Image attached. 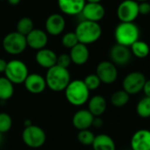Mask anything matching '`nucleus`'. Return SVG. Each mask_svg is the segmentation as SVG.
<instances>
[{
	"mask_svg": "<svg viewBox=\"0 0 150 150\" xmlns=\"http://www.w3.org/2000/svg\"><path fill=\"white\" fill-rule=\"evenodd\" d=\"M12 127L11 117L6 112H0V133L3 134L9 132Z\"/></svg>",
	"mask_w": 150,
	"mask_h": 150,
	"instance_id": "nucleus-30",
	"label": "nucleus"
},
{
	"mask_svg": "<svg viewBox=\"0 0 150 150\" xmlns=\"http://www.w3.org/2000/svg\"><path fill=\"white\" fill-rule=\"evenodd\" d=\"M69 56L71 62L78 66L85 64L90 57V51L87 47V45L78 43L70 49Z\"/></svg>",
	"mask_w": 150,
	"mask_h": 150,
	"instance_id": "nucleus-20",
	"label": "nucleus"
},
{
	"mask_svg": "<svg viewBox=\"0 0 150 150\" xmlns=\"http://www.w3.org/2000/svg\"><path fill=\"white\" fill-rule=\"evenodd\" d=\"M75 33L79 43L89 45L100 39L102 35V28L98 22L83 20L76 25Z\"/></svg>",
	"mask_w": 150,
	"mask_h": 150,
	"instance_id": "nucleus-3",
	"label": "nucleus"
},
{
	"mask_svg": "<svg viewBox=\"0 0 150 150\" xmlns=\"http://www.w3.org/2000/svg\"><path fill=\"white\" fill-rule=\"evenodd\" d=\"M107 107L106 99L100 95H95L88 101V110L94 117H101Z\"/></svg>",
	"mask_w": 150,
	"mask_h": 150,
	"instance_id": "nucleus-21",
	"label": "nucleus"
},
{
	"mask_svg": "<svg viewBox=\"0 0 150 150\" xmlns=\"http://www.w3.org/2000/svg\"><path fill=\"white\" fill-rule=\"evenodd\" d=\"M7 1H8V3H9L10 4H11V5H17V4H18L19 2H20V0H7Z\"/></svg>",
	"mask_w": 150,
	"mask_h": 150,
	"instance_id": "nucleus-37",
	"label": "nucleus"
},
{
	"mask_svg": "<svg viewBox=\"0 0 150 150\" xmlns=\"http://www.w3.org/2000/svg\"><path fill=\"white\" fill-rule=\"evenodd\" d=\"M65 19L62 15L54 13L48 16L46 20L45 27L48 34L52 36L60 35L65 29Z\"/></svg>",
	"mask_w": 150,
	"mask_h": 150,
	"instance_id": "nucleus-14",
	"label": "nucleus"
},
{
	"mask_svg": "<svg viewBox=\"0 0 150 150\" xmlns=\"http://www.w3.org/2000/svg\"><path fill=\"white\" fill-rule=\"evenodd\" d=\"M130 99V95L124 90H120L112 93L111 97V103L113 106L120 108L125 106Z\"/></svg>",
	"mask_w": 150,
	"mask_h": 150,
	"instance_id": "nucleus-25",
	"label": "nucleus"
},
{
	"mask_svg": "<svg viewBox=\"0 0 150 150\" xmlns=\"http://www.w3.org/2000/svg\"><path fill=\"white\" fill-rule=\"evenodd\" d=\"M64 92L67 101L74 106H82L90 99V91L80 79L70 81Z\"/></svg>",
	"mask_w": 150,
	"mask_h": 150,
	"instance_id": "nucleus-2",
	"label": "nucleus"
},
{
	"mask_svg": "<svg viewBox=\"0 0 150 150\" xmlns=\"http://www.w3.org/2000/svg\"><path fill=\"white\" fill-rule=\"evenodd\" d=\"M47 87L55 92L65 91L71 81L70 73L68 69L54 65L48 69L45 76Z\"/></svg>",
	"mask_w": 150,
	"mask_h": 150,
	"instance_id": "nucleus-1",
	"label": "nucleus"
},
{
	"mask_svg": "<svg viewBox=\"0 0 150 150\" xmlns=\"http://www.w3.org/2000/svg\"><path fill=\"white\" fill-rule=\"evenodd\" d=\"M95 136L96 135L89 129L81 130L77 134V141L83 146H91Z\"/></svg>",
	"mask_w": 150,
	"mask_h": 150,
	"instance_id": "nucleus-28",
	"label": "nucleus"
},
{
	"mask_svg": "<svg viewBox=\"0 0 150 150\" xmlns=\"http://www.w3.org/2000/svg\"><path fill=\"white\" fill-rule=\"evenodd\" d=\"M57 56L58 55L53 50L48 48H42L37 51L35 55V61L41 68L48 69L53 66L56 65Z\"/></svg>",
	"mask_w": 150,
	"mask_h": 150,
	"instance_id": "nucleus-18",
	"label": "nucleus"
},
{
	"mask_svg": "<svg viewBox=\"0 0 150 150\" xmlns=\"http://www.w3.org/2000/svg\"><path fill=\"white\" fill-rule=\"evenodd\" d=\"M142 91L144 92L145 94V97H148L150 98V79L147 80L145 84H144V87H143V90Z\"/></svg>",
	"mask_w": 150,
	"mask_h": 150,
	"instance_id": "nucleus-35",
	"label": "nucleus"
},
{
	"mask_svg": "<svg viewBox=\"0 0 150 150\" xmlns=\"http://www.w3.org/2000/svg\"><path fill=\"white\" fill-rule=\"evenodd\" d=\"M139 3L135 0H123L117 8V17L120 22H134L138 18Z\"/></svg>",
	"mask_w": 150,
	"mask_h": 150,
	"instance_id": "nucleus-9",
	"label": "nucleus"
},
{
	"mask_svg": "<svg viewBox=\"0 0 150 150\" xmlns=\"http://www.w3.org/2000/svg\"><path fill=\"white\" fill-rule=\"evenodd\" d=\"M91 146L93 150H116V145L113 139L106 134L96 135Z\"/></svg>",
	"mask_w": 150,
	"mask_h": 150,
	"instance_id": "nucleus-22",
	"label": "nucleus"
},
{
	"mask_svg": "<svg viewBox=\"0 0 150 150\" xmlns=\"http://www.w3.org/2000/svg\"><path fill=\"white\" fill-rule=\"evenodd\" d=\"M117 44L130 47L140 39V29L134 22H120L114 30Z\"/></svg>",
	"mask_w": 150,
	"mask_h": 150,
	"instance_id": "nucleus-4",
	"label": "nucleus"
},
{
	"mask_svg": "<svg viewBox=\"0 0 150 150\" xmlns=\"http://www.w3.org/2000/svg\"><path fill=\"white\" fill-rule=\"evenodd\" d=\"M85 20L93 22H99L105 15V10L100 3H89L86 2L82 12Z\"/></svg>",
	"mask_w": 150,
	"mask_h": 150,
	"instance_id": "nucleus-12",
	"label": "nucleus"
},
{
	"mask_svg": "<svg viewBox=\"0 0 150 150\" xmlns=\"http://www.w3.org/2000/svg\"><path fill=\"white\" fill-rule=\"evenodd\" d=\"M2 142H3V134L0 133V145L2 144Z\"/></svg>",
	"mask_w": 150,
	"mask_h": 150,
	"instance_id": "nucleus-39",
	"label": "nucleus"
},
{
	"mask_svg": "<svg viewBox=\"0 0 150 150\" xmlns=\"http://www.w3.org/2000/svg\"><path fill=\"white\" fill-rule=\"evenodd\" d=\"M131 53L134 56L139 58V59H143L146 58L150 53V47L149 44L143 40H138L135 41L131 47H130Z\"/></svg>",
	"mask_w": 150,
	"mask_h": 150,
	"instance_id": "nucleus-24",
	"label": "nucleus"
},
{
	"mask_svg": "<svg viewBox=\"0 0 150 150\" xmlns=\"http://www.w3.org/2000/svg\"><path fill=\"white\" fill-rule=\"evenodd\" d=\"M100 79L102 83L112 84L118 78V69L117 66L111 61L100 62L96 69L95 73Z\"/></svg>",
	"mask_w": 150,
	"mask_h": 150,
	"instance_id": "nucleus-10",
	"label": "nucleus"
},
{
	"mask_svg": "<svg viewBox=\"0 0 150 150\" xmlns=\"http://www.w3.org/2000/svg\"><path fill=\"white\" fill-rule=\"evenodd\" d=\"M102 0H86V2H89V3H100Z\"/></svg>",
	"mask_w": 150,
	"mask_h": 150,
	"instance_id": "nucleus-38",
	"label": "nucleus"
},
{
	"mask_svg": "<svg viewBox=\"0 0 150 150\" xmlns=\"http://www.w3.org/2000/svg\"><path fill=\"white\" fill-rule=\"evenodd\" d=\"M139 14L140 15H149L150 13V3L149 2H140L138 4Z\"/></svg>",
	"mask_w": 150,
	"mask_h": 150,
	"instance_id": "nucleus-33",
	"label": "nucleus"
},
{
	"mask_svg": "<svg viewBox=\"0 0 150 150\" xmlns=\"http://www.w3.org/2000/svg\"><path fill=\"white\" fill-rule=\"evenodd\" d=\"M24 85L25 90L32 94H40L47 88L45 77L37 73L29 74L24 82Z\"/></svg>",
	"mask_w": 150,
	"mask_h": 150,
	"instance_id": "nucleus-13",
	"label": "nucleus"
},
{
	"mask_svg": "<svg viewBox=\"0 0 150 150\" xmlns=\"http://www.w3.org/2000/svg\"><path fill=\"white\" fill-rule=\"evenodd\" d=\"M78 39L75 33V32H69L65 33L62 38V44L63 45V47L71 49L73 47H75L76 44H78Z\"/></svg>",
	"mask_w": 150,
	"mask_h": 150,
	"instance_id": "nucleus-31",
	"label": "nucleus"
},
{
	"mask_svg": "<svg viewBox=\"0 0 150 150\" xmlns=\"http://www.w3.org/2000/svg\"><path fill=\"white\" fill-rule=\"evenodd\" d=\"M104 125V121L101 119V117H94L93 122H92V127H96V128H100L102 127Z\"/></svg>",
	"mask_w": 150,
	"mask_h": 150,
	"instance_id": "nucleus-34",
	"label": "nucleus"
},
{
	"mask_svg": "<svg viewBox=\"0 0 150 150\" xmlns=\"http://www.w3.org/2000/svg\"><path fill=\"white\" fill-rule=\"evenodd\" d=\"M130 146L132 150H150V130L136 131L131 138Z\"/></svg>",
	"mask_w": 150,
	"mask_h": 150,
	"instance_id": "nucleus-17",
	"label": "nucleus"
},
{
	"mask_svg": "<svg viewBox=\"0 0 150 150\" xmlns=\"http://www.w3.org/2000/svg\"><path fill=\"white\" fill-rule=\"evenodd\" d=\"M94 116L89 112L88 109H81L75 112L72 118V124L78 131L89 129L92 127Z\"/></svg>",
	"mask_w": 150,
	"mask_h": 150,
	"instance_id": "nucleus-16",
	"label": "nucleus"
},
{
	"mask_svg": "<svg viewBox=\"0 0 150 150\" xmlns=\"http://www.w3.org/2000/svg\"><path fill=\"white\" fill-rule=\"evenodd\" d=\"M136 112L142 119L150 118V98L144 97L140 99L136 105Z\"/></svg>",
	"mask_w": 150,
	"mask_h": 150,
	"instance_id": "nucleus-26",
	"label": "nucleus"
},
{
	"mask_svg": "<svg viewBox=\"0 0 150 150\" xmlns=\"http://www.w3.org/2000/svg\"><path fill=\"white\" fill-rule=\"evenodd\" d=\"M135 1H137L138 3H140V2H149V0H135Z\"/></svg>",
	"mask_w": 150,
	"mask_h": 150,
	"instance_id": "nucleus-40",
	"label": "nucleus"
},
{
	"mask_svg": "<svg viewBox=\"0 0 150 150\" xmlns=\"http://www.w3.org/2000/svg\"><path fill=\"white\" fill-rule=\"evenodd\" d=\"M26 43L29 47L34 50L45 48L47 44V34L40 29H33L26 36Z\"/></svg>",
	"mask_w": 150,
	"mask_h": 150,
	"instance_id": "nucleus-15",
	"label": "nucleus"
},
{
	"mask_svg": "<svg viewBox=\"0 0 150 150\" xmlns=\"http://www.w3.org/2000/svg\"><path fill=\"white\" fill-rule=\"evenodd\" d=\"M23 142L31 149H38L44 145L46 142V134L44 130L35 125L25 127L22 132Z\"/></svg>",
	"mask_w": 150,
	"mask_h": 150,
	"instance_id": "nucleus-7",
	"label": "nucleus"
},
{
	"mask_svg": "<svg viewBox=\"0 0 150 150\" xmlns=\"http://www.w3.org/2000/svg\"><path fill=\"white\" fill-rule=\"evenodd\" d=\"M2 45L7 54L17 55L25 50L27 47L26 38L18 32H11L4 36Z\"/></svg>",
	"mask_w": 150,
	"mask_h": 150,
	"instance_id": "nucleus-6",
	"label": "nucleus"
},
{
	"mask_svg": "<svg viewBox=\"0 0 150 150\" xmlns=\"http://www.w3.org/2000/svg\"><path fill=\"white\" fill-rule=\"evenodd\" d=\"M147 79L143 73L140 71H133L127 74L122 82V87L130 96L135 95L143 90Z\"/></svg>",
	"mask_w": 150,
	"mask_h": 150,
	"instance_id": "nucleus-8",
	"label": "nucleus"
},
{
	"mask_svg": "<svg viewBox=\"0 0 150 150\" xmlns=\"http://www.w3.org/2000/svg\"><path fill=\"white\" fill-rule=\"evenodd\" d=\"M28 75V68L24 62L14 59L7 62L4 76L13 84L24 83Z\"/></svg>",
	"mask_w": 150,
	"mask_h": 150,
	"instance_id": "nucleus-5",
	"label": "nucleus"
},
{
	"mask_svg": "<svg viewBox=\"0 0 150 150\" xmlns=\"http://www.w3.org/2000/svg\"><path fill=\"white\" fill-rule=\"evenodd\" d=\"M33 30V22L28 17L21 18L17 24V32L20 34L26 36Z\"/></svg>",
	"mask_w": 150,
	"mask_h": 150,
	"instance_id": "nucleus-27",
	"label": "nucleus"
},
{
	"mask_svg": "<svg viewBox=\"0 0 150 150\" xmlns=\"http://www.w3.org/2000/svg\"><path fill=\"white\" fill-rule=\"evenodd\" d=\"M57 3L61 11L67 15L74 16L82 12L86 0H58Z\"/></svg>",
	"mask_w": 150,
	"mask_h": 150,
	"instance_id": "nucleus-19",
	"label": "nucleus"
},
{
	"mask_svg": "<svg viewBox=\"0 0 150 150\" xmlns=\"http://www.w3.org/2000/svg\"><path fill=\"white\" fill-rule=\"evenodd\" d=\"M71 59L69 54H62L60 55L57 56V62H56V65L68 69L69 67V65L71 64Z\"/></svg>",
	"mask_w": 150,
	"mask_h": 150,
	"instance_id": "nucleus-32",
	"label": "nucleus"
},
{
	"mask_svg": "<svg viewBox=\"0 0 150 150\" xmlns=\"http://www.w3.org/2000/svg\"><path fill=\"white\" fill-rule=\"evenodd\" d=\"M1 1H3V0H1Z\"/></svg>",
	"mask_w": 150,
	"mask_h": 150,
	"instance_id": "nucleus-41",
	"label": "nucleus"
},
{
	"mask_svg": "<svg viewBox=\"0 0 150 150\" xmlns=\"http://www.w3.org/2000/svg\"><path fill=\"white\" fill-rule=\"evenodd\" d=\"M132 55L130 47L117 43L110 49L111 62L116 66H125L128 64L132 59Z\"/></svg>",
	"mask_w": 150,
	"mask_h": 150,
	"instance_id": "nucleus-11",
	"label": "nucleus"
},
{
	"mask_svg": "<svg viewBox=\"0 0 150 150\" xmlns=\"http://www.w3.org/2000/svg\"><path fill=\"white\" fill-rule=\"evenodd\" d=\"M14 84L5 76H0V100L6 101L14 94Z\"/></svg>",
	"mask_w": 150,
	"mask_h": 150,
	"instance_id": "nucleus-23",
	"label": "nucleus"
},
{
	"mask_svg": "<svg viewBox=\"0 0 150 150\" xmlns=\"http://www.w3.org/2000/svg\"><path fill=\"white\" fill-rule=\"evenodd\" d=\"M83 81V83H85L86 87L89 89L90 91L98 89V87L102 83L100 79L98 78V76L96 74H90V75L86 76L85 78Z\"/></svg>",
	"mask_w": 150,
	"mask_h": 150,
	"instance_id": "nucleus-29",
	"label": "nucleus"
},
{
	"mask_svg": "<svg viewBox=\"0 0 150 150\" xmlns=\"http://www.w3.org/2000/svg\"><path fill=\"white\" fill-rule=\"evenodd\" d=\"M6 66H7V62L4 59L0 58V73H4Z\"/></svg>",
	"mask_w": 150,
	"mask_h": 150,
	"instance_id": "nucleus-36",
	"label": "nucleus"
}]
</instances>
